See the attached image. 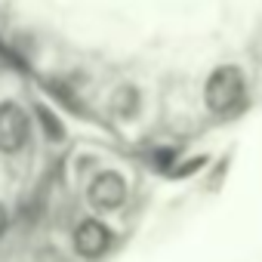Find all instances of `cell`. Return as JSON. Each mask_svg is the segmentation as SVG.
I'll list each match as a JSON object with an SVG mask.
<instances>
[{"label": "cell", "mask_w": 262, "mask_h": 262, "mask_svg": "<svg viewBox=\"0 0 262 262\" xmlns=\"http://www.w3.org/2000/svg\"><path fill=\"white\" fill-rule=\"evenodd\" d=\"M247 99V77L237 65H216L204 80V105L213 114H231Z\"/></svg>", "instance_id": "cell-1"}, {"label": "cell", "mask_w": 262, "mask_h": 262, "mask_svg": "<svg viewBox=\"0 0 262 262\" xmlns=\"http://www.w3.org/2000/svg\"><path fill=\"white\" fill-rule=\"evenodd\" d=\"M31 139V120L25 114V108L13 99L0 102V155L16 158L28 148Z\"/></svg>", "instance_id": "cell-2"}, {"label": "cell", "mask_w": 262, "mask_h": 262, "mask_svg": "<svg viewBox=\"0 0 262 262\" xmlns=\"http://www.w3.org/2000/svg\"><path fill=\"white\" fill-rule=\"evenodd\" d=\"M126 201V179L117 170H96L86 182V204L96 213H114Z\"/></svg>", "instance_id": "cell-3"}, {"label": "cell", "mask_w": 262, "mask_h": 262, "mask_svg": "<svg viewBox=\"0 0 262 262\" xmlns=\"http://www.w3.org/2000/svg\"><path fill=\"white\" fill-rule=\"evenodd\" d=\"M111 244H114V231H111L102 219H96V216L80 219V222L74 225V231H71V247H74V253H77L80 259H86V262L102 259V256L111 250Z\"/></svg>", "instance_id": "cell-4"}, {"label": "cell", "mask_w": 262, "mask_h": 262, "mask_svg": "<svg viewBox=\"0 0 262 262\" xmlns=\"http://www.w3.org/2000/svg\"><path fill=\"white\" fill-rule=\"evenodd\" d=\"M108 111L117 117V120H136L139 111H142V93L136 83H120L111 99H108Z\"/></svg>", "instance_id": "cell-5"}, {"label": "cell", "mask_w": 262, "mask_h": 262, "mask_svg": "<svg viewBox=\"0 0 262 262\" xmlns=\"http://www.w3.org/2000/svg\"><path fill=\"white\" fill-rule=\"evenodd\" d=\"M173 161H176V151L173 148H155L148 155V167H155V170H170Z\"/></svg>", "instance_id": "cell-6"}, {"label": "cell", "mask_w": 262, "mask_h": 262, "mask_svg": "<svg viewBox=\"0 0 262 262\" xmlns=\"http://www.w3.org/2000/svg\"><path fill=\"white\" fill-rule=\"evenodd\" d=\"M7 228H10V213H7V207L0 204V237L7 234Z\"/></svg>", "instance_id": "cell-7"}]
</instances>
